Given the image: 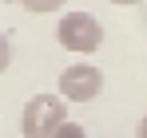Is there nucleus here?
<instances>
[{"mask_svg":"<svg viewBox=\"0 0 147 138\" xmlns=\"http://www.w3.org/2000/svg\"><path fill=\"white\" fill-rule=\"evenodd\" d=\"M68 122V103L60 95H32L20 115V134L24 138H52Z\"/></svg>","mask_w":147,"mask_h":138,"instance_id":"f257e3e1","label":"nucleus"},{"mask_svg":"<svg viewBox=\"0 0 147 138\" xmlns=\"http://www.w3.org/2000/svg\"><path fill=\"white\" fill-rule=\"evenodd\" d=\"M56 40H60V47H68L76 55H92L103 44V24L92 12H64L56 24Z\"/></svg>","mask_w":147,"mask_h":138,"instance_id":"f03ea898","label":"nucleus"},{"mask_svg":"<svg viewBox=\"0 0 147 138\" xmlns=\"http://www.w3.org/2000/svg\"><path fill=\"white\" fill-rule=\"evenodd\" d=\"M103 91V71L92 63H72L60 71V99L64 103H92Z\"/></svg>","mask_w":147,"mask_h":138,"instance_id":"7ed1b4c3","label":"nucleus"},{"mask_svg":"<svg viewBox=\"0 0 147 138\" xmlns=\"http://www.w3.org/2000/svg\"><path fill=\"white\" fill-rule=\"evenodd\" d=\"M20 8H28V12H56V8H64L68 0H16Z\"/></svg>","mask_w":147,"mask_h":138,"instance_id":"20e7f679","label":"nucleus"},{"mask_svg":"<svg viewBox=\"0 0 147 138\" xmlns=\"http://www.w3.org/2000/svg\"><path fill=\"white\" fill-rule=\"evenodd\" d=\"M52 138H88V130H84L80 122H64V126H60Z\"/></svg>","mask_w":147,"mask_h":138,"instance_id":"39448f33","label":"nucleus"},{"mask_svg":"<svg viewBox=\"0 0 147 138\" xmlns=\"http://www.w3.org/2000/svg\"><path fill=\"white\" fill-rule=\"evenodd\" d=\"M8 63H12V44H8V36L0 32V71H8Z\"/></svg>","mask_w":147,"mask_h":138,"instance_id":"423d86ee","label":"nucleus"},{"mask_svg":"<svg viewBox=\"0 0 147 138\" xmlns=\"http://www.w3.org/2000/svg\"><path fill=\"white\" fill-rule=\"evenodd\" d=\"M135 134H139V138H147V115L139 118V126H135Z\"/></svg>","mask_w":147,"mask_h":138,"instance_id":"0eeeda50","label":"nucleus"},{"mask_svg":"<svg viewBox=\"0 0 147 138\" xmlns=\"http://www.w3.org/2000/svg\"><path fill=\"white\" fill-rule=\"evenodd\" d=\"M111 4H119V8H135L139 0H111Z\"/></svg>","mask_w":147,"mask_h":138,"instance_id":"6e6552de","label":"nucleus"}]
</instances>
